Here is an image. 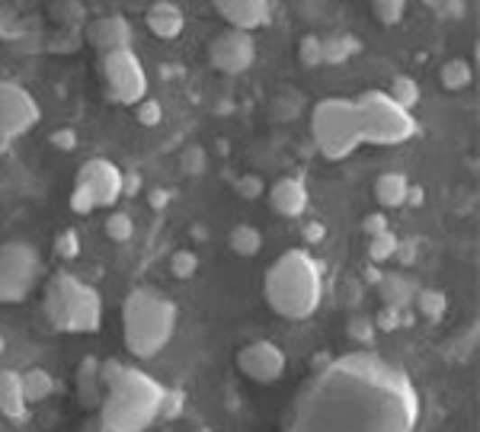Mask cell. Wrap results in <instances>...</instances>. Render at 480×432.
<instances>
[{"label": "cell", "mask_w": 480, "mask_h": 432, "mask_svg": "<svg viewBox=\"0 0 480 432\" xmlns=\"http://www.w3.org/2000/svg\"><path fill=\"white\" fill-rule=\"evenodd\" d=\"M266 305L289 320H308L324 301V270L308 250H285L263 279Z\"/></svg>", "instance_id": "1"}, {"label": "cell", "mask_w": 480, "mask_h": 432, "mask_svg": "<svg viewBox=\"0 0 480 432\" xmlns=\"http://www.w3.org/2000/svg\"><path fill=\"white\" fill-rule=\"evenodd\" d=\"M177 330V305L154 289L128 291L122 305V336L134 359H154L167 349Z\"/></svg>", "instance_id": "2"}, {"label": "cell", "mask_w": 480, "mask_h": 432, "mask_svg": "<svg viewBox=\"0 0 480 432\" xmlns=\"http://www.w3.org/2000/svg\"><path fill=\"white\" fill-rule=\"evenodd\" d=\"M163 397L167 388L157 378H151L148 372L125 369L103 394L99 419L119 432H144L161 417Z\"/></svg>", "instance_id": "3"}, {"label": "cell", "mask_w": 480, "mask_h": 432, "mask_svg": "<svg viewBox=\"0 0 480 432\" xmlns=\"http://www.w3.org/2000/svg\"><path fill=\"white\" fill-rule=\"evenodd\" d=\"M42 311L58 334H97L103 326V298L71 272H58L45 285Z\"/></svg>", "instance_id": "4"}, {"label": "cell", "mask_w": 480, "mask_h": 432, "mask_svg": "<svg viewBox=\"0 0 480 432\" xmlns=\"http://www.w3.org/2000/svg\"><path fill=\"white\" fill-rule=\"evenodd\" d=\"M311 138L327 161H343L365 144L355 99H320L311 113Z\"/></svg>", "instance_id": "5"}, {"label": "cell", "mask_w": 480, "mask_h": 432, "mask_svg": "<svg viewBox=\"0 0 480 432\" xmlns=\"http://www.w3.org/2000/svg\"><path fill=\"white\" fill-rule=\"evenodd\" d=\"M362 115V142L378 148H397L417 135V119L382 90H368L355 99Z\"/></svg>", "instance_id": "6"}, {"label": "cell", "mask_w": 480, "mask_h": 432, "mask_svg": "<svg viewBox=\"0 0 480 432\" xmlns=\"http://www.w3.org/2000/svg\"><path fill=\"white\" fill-rule=\"evenodd\" d=\"M42 276V256L36 247L10 241L0 247V305H20L32 295Z\"/></svg>", "instance_id": "7"}, {"label": "cell", "mask_w": 480, "mask_h": 432, "mask_svg": "<svg viewBox=\"0 0 480 432\" xmlns=\"http://www.w3.org/2000/svg\"><path fill=\"white\" fill-rule=\"evenodd\" d=\"M103 80L106 97L119 106H138L148 97V71L134 49H119L103 55Z\"/></svg>", "instance_id": "8"}, {"label": "cell", "mask_w": 480, "mask_h": 432, "mask_svg": "<svg viewBox=\"0 0 480 432\" xmlns=\"http://www.w3.org/2000/svg\"><path fill=\"white\" fill-rule=\"evenodd\" d=\"M42 109L36 97L16 80H0V148L39 125Z\"/></svg>", "instance_id": "9"}, {"label": "cell", "mask_w": 480, "mask_h": 432, "mask_svg": "<svg viewBox=\"0 0 480 432\" xmlns=\"http://www.w3.org/2000/svg\"><path fill=\"white\" fill-rule=\"evenodd\" d=\"M256 61V42L254 32L244 29H225L221 36L212 39L208 45V64L221 74H244L250 71V64Z\"/></svg>", "instance_id": "10"}, {"label": "cell", "mask_w": 480, "mask_h": 432, "mask_svg": "<svg viewBox=\"0 0 480 432\" xmlns=\"http://www.w3.org/2000/svg\"><path fill=\"white\" fill-rule=\"evenodd\" d=\"M237 369L244 378L256 384H276L289 369V355L279 343L272 340H256L237 353Z\"/></svg>", "instance_id": "11"}, {"label": "cell", "mask_w": 480, "mask_h": 432, "mask_svg": "<svg viewBox=\"0 0 480 432\" xmlns=\"http://www.w3.org/2000/svg\"><path fill=\"white\" fill-rule=\"evenodd\" d=\"M122 177H125V173H122L109 157H90V161L78 170V183L90 189L97 208H113L115 202H119Z\"/></svg>", "instance_id": "12"}, {"label": "cell", "mask_w": 480, "mask_h": 432, "mask_svg": "<svg viewBox=\"0 0 480 432\" xmlns=\"http://www.w3.org/2000/svg\"><path fill=\"white\" fill-rule=\"evenodd\" d=\"M87 42L93 45L97 51H119V49H132V23L125 20V16L113 14V16H97V20L87 26Z\"/></svg>", "instance_id": "13"}, {"label": "cell", "mask_w": 480, "mask_h": 432, "mask_svg": "<svg viewBox=\"0 0 480 432\" xmlns=\"http://www.w3.org/2000/svg\"><path fill=\"white\" fill-rule=\"evenodd\" d=\"M212 4L231 23V29H244V32L269 26V20H272L269 0H212Z\"/></svg>", "instance_id": "14"}, {"label": "cell", "mask_w": 480, "mask_h": 432, "mask_svg": "<svg viewBox=\"0 0 480 432\" xmlns=\"http://www.w3.org/2000/svg\"><path fill=\"white\" fill-rule=\"evenodd\" d=\"M308 202H311L308 186L298 177H282L269 186V206H272L276 215H282V218H298V215H304L308 212Z\"/></svg>", "instance_id": "15"}, {"label": "cell", "mask_w": 480, "mask_h": 432, "mask_svg": "<svg viewBox=\"0 0 480 432\" xmlns=\"http://www.w3.org/2000/svg\"><path fill=\"white\" fill-rule=\"evenodd\" d=\"M144 23H148V29L157 39H177L183 36L186 29V14L177 4H170V0H157V4L148 7V14H144Z\"/></svg>", "instance_id": "16"}, {"label": "cell", "mask_w": 480, "mask_h": 432, "mask_svg": "<svg viewBox=\"0 0 480 432\" xmlns=\"http://www.w3.org/2000/svg\"><path fill=\"white\" fill-rule=\"evenodd\" d=\"M29 410V400L23 394V378L20 372L4 369L0 372V413L7 419H23Z\"/></svg>", "instance_id": "17"}, {"label": "cell", "mask_w": 480, "mask_h": 432, "mask_svg": "<svg viewBox=\"0 0 480 432\" xmlns=\"http://www.w3.org/2000/svg\"><path fill=\"white\" fill-rule=\"evenodd\" d=\"M407 192H410V179L397 170L382 173V177L374 179V198H378V206H384V208L407 206Z\"/></svg>", "instance_id": "18"}, {"label": "cell", "mask_w": 480, "mask_h": 432, "mask_svg": "<svg viewBox=\"0 0 480 432\" xmlns=\"http://www.w3.org/2000/svg\"><path fill=\"white\" fill-rule=\"evenodd\" d=\"M78 394H80V404L84 407H99L103 404V381H99V362L97 359H84L78 369Z\"/></svg>", "instance_id": "19"}, {"label": "cell", "mask_w": 480, "mask_h": 432, "mask_svg": "<svg viewBox=\"0 0 480 432\" xmlns=\"http://www.w3.org/2000/svg\"><path fill=\"white\" fill-rule=\"evenodd\" d=\"M20 378H23V394H26L29 404H42V400H49L58 391V381L45 369L20 372Z\"/></svg>", "instance_id": "20"}, {"label": "cell", "mask_w": 480, "mask_h": 432, "mask_svg": "<svg viewBox=\"0 0 480 432\" xmlns=\"http://www.w3.org/2000/svg\"><path fill=\"white\" fill-rule=\"evenodd\" d=\"M378 285H382L388 308H397V311H403V308L417 298V285L410 282L407 276H401V272H394V276H382V282Z\"/></svg>", "instance_id": "21"}, {"label": "cell", "mask_w": 480, "mask_h": 432, "mask_svg": "<svg viewBox=\"0 0 480 432\" xmlns=\"http://www.w3.org/2000/svg\"><path fill=\"white\" fill-rule=\"evenodd\" d=\"M438 80H442L445 90H465L471 87L474 80V68L467 58H452V61L442 64V71H438Z\"/></svg>", "instance_id": "22"}, {"label": "cell", "mask_w": 480, "mask_h": 432, "mask_svg": "<svg viewBox=\"0 0 480 432\" xmlns=\"http://www.w3.org/2000/svg\"><path fill=\"white\" fill-rule=\"evenodd\" d=\"M227 244L237 256H256L263 250V234L254 225H237L227 237Z\"/></svg>", "instance_id": "23"}, {"label": "cell", "mask_w": 480, "mask_h": 432, "mask_svg": "<svg viewBox=\"0 0 480 432\" xmlns=\"http://www.w3.org/2000/svg\"><path fill=\"white\" fill-rule=\"evenodd\" d=\"M391 99H394L397 106H403L410 113V109L417 106L420 103V97H423V93H420V84L413 78H407V74H401V78H394L391 80V93H388Z\"/></svg>", "instance_id": "24"}, {"label": "cell", "mask_w": 480, "mask_h": 432, "mask_svg": "<svg viewBox=\"0 0 480 432\" xmlns=\"http://www.w3.org/2000/svg\"><path fill=\"white\" fill-rule=\"evenodd\" d=\"M103 231H106V237L109 241H115V244H128L134 237V221H132V215H125V212H113L106 218V225H103Z\"/></svg>", "instance_id": "25"}, {"label": "cell", "mask_w": 480, "mask_h": 432, "mask_svg": "<svg viewBox=\"0 0 480 432\" xmlns=\"http://www.w3.org/2000/svg\"><path fill=\"white\" fill-rule=\"evenodd\" d=\"M397 247H401V241L391 234V227H388V231H382V234L372 237V244H368V260L372 262L391 260V256H397Z\"/></svg>", "instance_id": "26"}, {"label": "cell", "mask_w": 480, "mask_h": 432, "mask_svg": "<svg viewBox=\"0 0 480 432\" xmlns=\"http://www.w3.org/2000/svg\"><path fill=\"white\" fill-rule=\"evenodd\" d=\"M417 311L423 314V317H429V320H438L445 314V295L442 291H436V289H423V291H417Z\"/></svg>", "instance_id": "27"}, {"label": "cell", "mask_w": 480, "mask_h": 432, "mask_svg": "<svg viewBox=\"0 0 480 432\" xmlns=\"http://www.w3.org/2000/svg\"><path fill=\"white\" fill-rule=\"evenodd\" d=\"M320 45H324V64H343L349 55H353V39L343 36V39H320Z\"/></svg>", "instance_id": "28"}, {"label": "cell", "mask_w": 480, "mask_h": 432, "mask_svg": "<svg viewBox=\"0 0 480 432\" xmlns=\"http://www.w3.org/2000/svg\"><path fill=\"white\" fill-rule=\"evenodd\" d=\"M298 58H301L304 68H320L324 64V45H320V36H304L301 45H298Z\"/></svg>", "instance_id": "29"}, {"label": "cell", "mask_w": 480, "mask_h": 432, "mask_svg": "<svg viewBox=\"0 0 480 432\" xmlns=\"http://www.w3.org/2000/svg\"><path fill=\"white\" fill-rule=\"evenodd\" d=\"M170 270H173V276L177 279H192L198 270V256L192 253V250H177L173 260H170Z\"/></svg>", "instance_id": "30"}, {"label": "cell", "mask_w": 480, "mask_h": 432, "mask_svg": "<svg viewBox=\"0 0 480 432\" xmlns=\"http://www.w3.org/2000/svg\"><path fill=\"white\" fill-rule=\"evenodd\" d=\"M134 119L142 122L144 128H154V125H161L163 122V106L157 103V99H148L144 97L138 106H134Z\"/></svg>", "instance_id": "31"}, {"label": "cell", "mask_w": 480, "mask_h": 432, "mask_svg": "<svg viewBox=\"0 0 480 432\" xmlns=\"http://www.w3.org/2000/svg\"><path fill=\"white\" fill-rule=\"evenodd\" d=\"M55 253L61 260H78L80 256V244H78V231H61L55 237Z\"/></svg>", "instance_id": "32"}, {"label": "cell", "mask_w": 480, "mask_h": 432, "mask_svg": "<svg viewBox=\"0 0 480 432\" xmlns=\"http://www.w3.org/2000/svg\"><path fill=\"white\" fill-rule=\"evenodd\" d=\"M93 208H97V202H93L90 189L80 183H74V192H71V212L74 215H90Z\"/></svg>", "instance_id": "33"}, {"label": "cell", "mask_w": 480, "mask_h": 432, "mask_svg": "<svg viewBox=\"0 0 480 432\" xmlns=\"http://www.w3.org/2000/svg\"><path fill=\"white\" fill-rule=\"evenodd\" d=\"M234 189H237V196L240 198H260L263 192H266V186H263V179L260 177H240L237 183H234Z\"/></svg>", "instance_id": "34"}, {"label": "cell", "mask_w": 480, "mask_h": 432, "mask_svg": "<svg viewBox=\"0 0 480 432\" xmlns=\"http://www.w3.org/2000/svg\"><path fill=\"white\" fill-rule=\"evenodd\" d=\"M51 144L58 151H74L78 148V132L74 128H58V132H51Z\"/></svg>", "instance_id": "35"}, {"label": "cell", "mask_w": 480, "mask_h": 432, "mask_svg": "<svg viewBox=\"0 0 480 432\" xmlns=\"http://www.w3.org/2000/svg\"><path fill=\"white\" fill-rule=\"evenodd\" d=\"M122 372H125V365H122V362H115V359L99 362V381H103V388H109V384H113Z\"/></svg>", "instance_id": "36"}, {"label": "cell", "mask_w": 480, "mask_h": 432, "mask_svg": "<svg viewBox=\"0 0 480 432\" xmlns=\"http://www.w3.org/2000/svg\"><path fill=\"white\" fill-rule=\"evenodd\" d=\"M362 231H365L368 237H374V234H382V231H388V218L384 215H365V221H362Z\"/></svg>", "instance_id": "37"}, {"label": "cell", "mask_w": 480, "mask_h": 432, "mask_svg": "<svg viewBox=\"0 0 480 432\" xmlns=\"http://www.w3.org/2000/svg\"><path fill=\"white\" fill-rule=\"evenodd\" d=\"M324 234H327V227L320 225V221H308V225H304V241L308 244H320Z\"/></svg>", "instance_id": "38"}, {"label": "cell", "mask_w": 480, "mask_h": 432, "mask_svg": "<svg viewBox=\"0 0 480 432\" xmlns=\"http://www.w3.org/2000/svg\"><path fill=\"white\" fill-rule=\"evenodd\" d=\"M397 317H401V311H397V308H388V311H384L378 320H382L384 330H388V326H391V330H394V326H397Z\"/></svg>", "instance_id": "39"}, {"label": "cell", "mask_w": 480, "mask_h": 432, "mask_svg": "<svg viewBox=\"0 0 480 432\" xmlns=\"http://www.w3.org/2000/svg\"><path fill=\"white\" fill-rule=\"evenodd\" d=\"M407 206H423V189H420V186H410Z\"/></svg>", "instance_id": "40"}, {"label": "cell", "mask_w": 480, "mask_h": 432, "mask_svg": "<svg viewBox=\"0 0 480 432\" xmlns=\"http://www.w3.org/2000/svg\"><path fill=\"white\" fill-rule=\"evenodd\" d=\"M167 189H154V196H151V206H154V208H163V206H167Z\"/></svg>", "instance_id": "41"}, {"label": "cell", "mask_w": 480, "mask_h": 432, "mask_svg": "<svg viewBox=\"0 0 480 432\" xmlns=\"http://www.w3.org/2000/svg\"><path fill=\"white\" fill-rule=\"evenodd\" d=\"M84 432H119V429H113V426H106L103 419H97V423H90Z\"/></svg>", "instance_id": "42"}, {"label": "cell", "mask_w": 480, "mask_h": 432, "mask_svg": "<svg viewBox=\"0 0 480 432\" xmlns=\"http://www.w3.org/2000/svg\"><path fill=\"white\" fill-rule=\"evenodd\" d=\"M423 4H429V7H438V4H442V0H423Z\"/></svg>", "instance_id": "43"}, {"label": "cell", "mask_w": 480, "mask_h": 432, "mask_svg": "<svg viewBox=\"0 0 480 432\" xmlns=\"http://www.w3.org/2000/svg\"><path fill=\"white\" fill-rule=\"evenodd\" d=\"M196 432H215V429H196Z\"/></svg>", "instance_id": "44"}]
</instances>
